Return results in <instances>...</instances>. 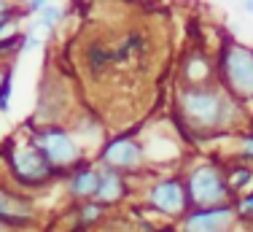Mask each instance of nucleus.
Wrapping results in <instances>:
<instances>
[{
  "instance_id": "nucleus-1",
  "label": "nucleus",
  "mask_w": 253,
  "mask_h": 232,
  "mask_svg": "<svg viewBox=\"0 0 253 232\" xmlns=\"http://www.w3.org/2000/svg\"><path fill=\"white\" fill-rule=\"evenodd\" d=\"M180 116L197 130H221L234 116V97L210 84L189 87L178 97Z\"/></svg>"
},
{
  "instance_id": "nucleus-2",
  "label": "nucleus",
  "mask_w": 253,
  "mask_h": 232,
  "mask_svg": "<svg viewBox=\"0 0 253 232\" xmlns=\"http://www.w3.org/2000/svg\"><path fill=\"white\" fill-rule=\"evenodd\" d=\"M186 194H189V205L194 211L202 208H224L232 200V189L226 184V175L221 173L218 165H197L183 181Z\"/></svg>"
},
{
  "instance_id": "nucleus-3",
  "label": "nucleus",
  "mask_w": 253,
  "mask_h": 232,
  "mask_svg": "<svg viewBox=\"0 0 253 232\" xmlns=\"http://www.w3.org/2000/svg\"><path fill=\"white\" fill-rule=\"evenodd\" d=\"M221 78L226 92L237 100L253 97V49L243 44H226L221 52Z\"/></svg>"
},
{
  "instance_id": "nucleus-4",
  "label": "nucleus",
  "mask_w": 253,
  "mask_h": 232,
  "mask_svg": "<svg viewBox=\"0 0 253 232\" xmlns=\"http://www.w3.org/2000/svg\"><path fill=\"white\" fill-rule=\"evenodd\" d=\"M8 168L14 173V178L25 186H38L46 184V181L54 175V168L49 165L43 154L33 146V140H25V143H16L8 154Z\"/></svg>"
},
{
  "instance_id": "nucleus-5",
  "label": "nucleus",
  "mask_w": 253,
  "mask_h": 232,
  "mask_svg": "<svg viewBox=\"0 0 253 232\" xmlns=\"http://www.w3.org/2000/svg\"><path fill=\"white\" fill-rule=\"evenodd\" d=\"M33 146L46 157V160H49L54 173H57V170L73 168V165H78V160H81V149H78V143L70 138V132L62 130V127L41 130L38 135L33 138Z\"/></svg>"
},
{
  "instance_id": "nucleus-6",
  "label": "nucleus",
  "mask_w": 253,
  "mask_h": 232,
  "mask_svg": "<svg viewBox=\"0 0 253 232\" xmlns=\"http://www.w3.org/2000/svg\"><path fill=\"white\" fill-rule=\"evenodd\" d=\"M148 205L165 216H180L189 211V194L180 178H162L148 189Z\"/></svg>"
},
{
  "instance_id": "nucleus-7",
  "label": "nucleus",
  "mask_w": 253,
  "mask_h": 232,
  "mask_svg": "<svg viewBox=\"0 0 253 232\" xmlns=\"http://www.w3.org/2000/svg\"><path fill=\"white\" fill-rule=\"evenodd\" d=\"M100 162L102 168H111V170H137L143 165V149L135 138L129 135H119L111 138L100 151Z\"/></svg>"
},
{
  "instance_id": "nucleus-8",
  "label": "nucleus",
  "mask_w": 253,
  "mask_h": 232,
  "mask_svg": "<svg viewBox=\"0 0 253 232\" xmlns=\"http://www.w3.org/2000/svg\"><path fill=\"white\" fill-rule=\"evenodd\" d=\"M234 216H237V213H234L232 205L191 211V213H186L183 230L180 232H232Z\"/></svg>"
},
{
  "instance_id": "nucleus-9",
  "label": "nucleus",
  "mask_w": 253,
  "mask_h": 232,
  "mask_svg": "<svg viewBox=\"0 0 253 232\" xmlns=\"http://www.w3.org/2000/svg\"><path fill=\"white\" fill-rule=\"evenodd\" d=\"M30 219H33L30 200L0 186V224H5V227H22Z\"/></svg>"
},
{
  "instance_id": "nucleus-10",
  "label": "nucleus",
  "mask_w": 253,
  "mask_h": 232,
  "mask_svg": "<svg viewBox=\"0 0 253 232\" xmlns=\"http://www.w3.org/2000/svg\"><path fill=\"white\" fill-rule=\"evenodd\" d=\"M97 189H100V170L94 168H78L76 175L70 178V194L76 200L97 197Z\"/></svg>"
},
{
  "instance_id": "nucleus-11",
  "label": "nucleus",
  "mask_w": 253,
  "mask_h": 232,
  "mask_svg": "<svg viewBox=\"0 0 253 232\" xmlns=\"http://www.w3.org/2000/svg\"><path fill=\"white\" fill-rule=\"evenodd\" d=\"M124 192H126V186H124L122 175H119L116 170H111V168H102L100 170V189H97L100 203L102 205H113V203H119V200L124 197Z\"/></svg>"
},
{
  "instance_id": "nucleus-12",
  "label": "nucleus",
  "mask_w": 253,
  "mask_h": 232,
  "mask_svg": "<svg viewBox=\"0 0 253 232\" xmlns=\"http://www.w3.org/2000/svg\"><path fill=\"white\" fill-rule=\"evenodd\" d=\"M251 181H253V170L245 168V165H237V168H232L226 173V184H229V189H232V194L240 192V189H245Z\"/></svg>"
},
{
  "instance_id": "nucleus-13",
  "label": "nucleus",
  "mask_w": 253,
  "mask_h": 232,
  "mask_svg": "<svg viewBox=\"0 0 253 232\" xmlns=\"http://www.w3.org/2000/svg\"><path fill=\"white\" fill-rule=\"evenodd\" d=\"M62 16H65L62 5H46V8H41V11H38V27L51 30L54 24L62 19ZM38 27H35V30H38Z\"/></svg>"
},
{
  "instance_id": "nucleus-14",
  "label": "nucleus",
  "mask_w": 253,
  "mask_h": 232,
  "mask_svg": "<svg viewBox=\"0 0 253 232\" xmlns=\"http://www.w3.org/2000/svg\"><path fill=\"white\" fill-rule=\"evenodd\" d=\"M105 213V205L102 203H84L81 205V224L84 227H92V224H97V219Z\"/></svg>"
},
{
  "instance_id": "nucleus-15",
  "label": "nucleus",
  "mask_w": 253,
  "mask_h": 232,
  "mask_svg": "<svg viewBox=\"0 0 253 232\" xmlns=\"http://www.w3.org/2000/svg\"><path fill=\"white\" fill-rule=\"evenodd\" d=\"M234 213H237L240 219H245V222H253V192L245 194L243 200H237V205H234Z\"/></svg>"
},
{
  "instance_id": "nucleus-16",
  "label": "nucleus",
  "mask_w": 253,
  "mask_h": 232,
  "mask_svg": "<svg viewBox=\"0 0 253 232\" xmlns=\"http://www.w3.org/2000/svg\"><path fill=\"white\" fill-rule=\"evenodd\" d=\"M8 19H16V11L11 8L8 0H0V22H8Z\"/></svg>"
},
{
  "instance_id": "nucleus-17",
  "label": "nucleus",
  "mask_w": 253,
  "mask_h": 232,
  "mask_svg": "<svg viewBox=\"0 0 253 232\" xmlns=\"http://www.w3.org/2000/svg\"><path fill=\"white\" fill-rule=\"evenodd\" d=\"M243 157H245L248 162H253V135L243 138Z\"/></svg>"
},
{
  "instance_id": "nucleus-18",
  "label": "nucleus",
  "mask_w": 253,
  "mask_h": 232,
  "mask_svg": "<svg viewBox=\"0 0 253 232\" xmlns=\"http://www.w3.org/2000/svg\"><path fill=\"white\" fill-rule=\"evenodd\" d=\"M27 5H30V8H27L30 14H38L41 8H46V5H49V0H30Z\"/></svg>"
},
{
  "instance_id": "nucleus-19",
  "label": "nucleus",
  "mask_w": 253,
  "mask_h": 232,
  "mask_svg": "<svg viewBox=\"0 0 253 232\" xmlns=\"http://www.w3.org/2000/svg\"><path fill=\"white\" fill-rule=\"evenodd\" d=\"M245 11H248V14H253V0H245Z\"/></svg>"
},
{
  "instance_id": "nucleus-20",
  "label": "nucleus",
  "mask_w": 253,
  "mask_h": 232,
  "mask_svg": "<svg viewBox=\"0 0 253 232\" xmlns=\"http://www.w3.org/2000/svg\"><path fill=\"white\" fill-rule=\"evenodd\" d=\"M27 3H30V0H27Z\"/></svg>"
},
{
  "instance_id": "nucleus-21",
  "label": "nucleus",
  "mask_w": 253,
  "mask_h": 232,
  "mask_svg": "<svg viewBox=\"0 0 253 232\" xmlns=\"http://www.w3.org/2000/svg\"><path fill=\"white\" fill-rule=\"evenodd\" d=\"M251 232H253V230H251Z\"/></svg>"
}]
</instances>
